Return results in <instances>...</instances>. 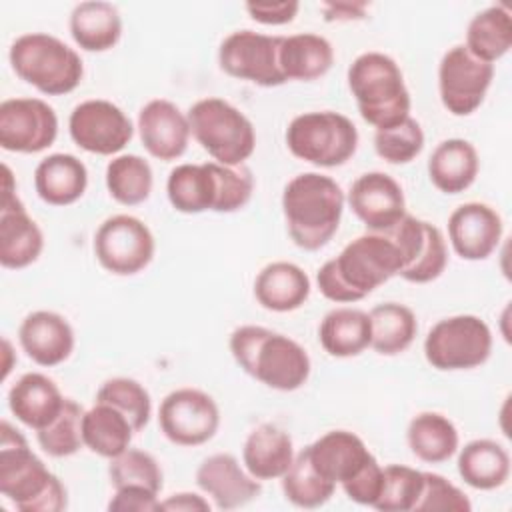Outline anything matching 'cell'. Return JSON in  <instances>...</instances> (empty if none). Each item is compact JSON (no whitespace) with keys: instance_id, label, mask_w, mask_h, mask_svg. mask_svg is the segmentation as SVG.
<instances>
[{"instance_id":"8992f818","label":"cell","mask_w":512,"mask_h":512,"mask_svg":"<svg viewBox=\"0 0 512 512\" xmlns=\"http://www.w3.org/2000/svg\"><path fill=\"white\" fill-rule=\"evenodd\" d=\"M8 60L20 80L46 96L74 92L84 76L80 54L46 32L18 36L8 50Z\"/></svg>"},{"instance_id":"f5cc1de1","label":"cell","mask_w":512,"mask_h":512,"mask_svg":"<svg viewBox=\"0 0 512 512\" xmlns=\"http://www.w3.org/2000/svg\"><path fill=\"white\" fill-rule=\"evenodd\" d=\"M2 352H4L2 380H6V378H8V374H10V370H12V362H10V358H12V344H10V340H8V338H2Z\"/></svg>"},{"instance_id":"ab89813d","label":"cell","mask_w":512,"mask_h":512,"mask_svg":"<svg viewBox=\"0 0 512 512\" xmlns=\"http://www.w3.org/2000/svg\"><path fill=\"white\" fill-rule=\"evenodd\" d=\"M84 412L86 410L76 400L66 398L58 416L48 426L36 432V440L42 452H46L52 458H68V456H74L80 448H84V438H82Z\"/></svg>"},{"instance_id":"f1b7e54d","label":"cell","mask_w":512,"mask_h":512,"mask_svg":"<svg viewBox=\"0 0 512 512\" xmlns=\"http://www.w3.org/2000/svg\"><path fill=\"white\" fill-rule=\"evenodd\" d=\"M166 196L176 212H214L218 202L216 162L178 164L176 168H172L166 180Z\"/></svg>"},{"instance_id":"d590c367","label":"cell","mask_w":512,"mask_h":512,"mask_svg":"<svg viewBox=\"0 0 512 512\" xmlns=\"http://www.w3.org/2000/svg\"><path fill=\"white\" fill-rule=\"evenodd\" d=\"M466 50L482 62L494 64L512 48V16L502 4L478 12L466 28Z\"/></svg>"},{"instance_id":"cb8c5ba5","label":"cell","mask_w":512,"mask_h":512,"mask_svg":"<svg viewBox=\"0 0 512 512\" xmlns=\"http://www.w3.org/2000/svg\"><path fill=\"white\" fill-rule=\"evenodd\" d=\"M58 384L42 372L22 374L8 390V408L18 422L38 432L48 426L64 406Z\"/></svg>"},{"instance_id":"ac0fdd59","label":"cell","mask_w":512,"mask_h":512,"mask_svg":"<svg viewBox=\"0 0 512 512\" xmlns=\"http://www.w3.org/2000/svg\"><path fill=\"white\" fill-rule=\"evenodd\" d=\"M346 202L368 232L384 234L406 216L402 186L380 170L360 174L352 182Z\"/></svg>"},{"instance_id":"ffe728a7","label":"cell","mask_w":512,"mask_h":512,"mask_svg":"<svg viewBox=\"0 0 512 512\" xmlns=\"http://www.w3.org/2000/svg\"><path fill=\"white\" fill-rule=\"evenodd\" d=\"M136 128L144 150L162 162L178 160L192 136L188 116L166 98L146 102L138 112Z\"/></svg>"},{"instance_id":"1f68e13d","label":"cell","mask_w":512,"mask_h":512,"mask_svg":"<svg viewBox=\"0 0 512 512\" xmlns=\"http://www.w3.org/2000/svg\"><path fill=\"white\" fill-rule=\"evenodd\" d=\"M456 468L470 488L496 490L510 478V454L496 440L476 438L458 448Z\"/></svg>"},{"instance_id":"3957f363","label":"cell","mask_w":512,"mask_h":512,"mask_svg":"<svg viewBox=\"0 0 512 512\" xmlns=\"http://www.w3.org/2000/svg\"><path fill=\"white\" fill-rule=\"evenodd\" d=\"M344 204L346 194L334 178L320 172L294 176L282 192L288 236L306 252L324 248L340 228Z\"/></svg>"},{"instance_id":"836d02e7","label":"cell","mask_w":512,"mask_h":512,"mask_svg":"<svg viewBox=\"0 0 512 512\" xmlns=\"http://www.w3.org/2000/svg\"><path fill=\"white\" fill-rule=\"evenodd\" d=\"M410 452L426 464H442L460 448V436L454 422L440 412H418L406 428Z\"/></svg>"},{"instance_id":"603a6c76","label":"cell","mask_w":512,"mask_h":512,"mask_svg":"<svg viewBox=\"0 0 512 512\" xmlns=\"http://www.w3.org/2000/svg\"><path fill=\"white\" fill-rule=\"evenodd\" d=\"M18 342L34 364L52 368L70 358L76 338L70 322L62 314L36 310L20 322Z\"/></svg>"},{"instance_id":"d4e9b609","label":"cell","mask_w":512,"mask_h":512,"mask_svg":"<svg viewBox=\"0 0 512 512\" xmlns=\"http://www.w3.org/2000/svg\"><path fill=\"white\" fill-rule=\"evenodd\" d=\"M294 456L290 434L272 422L250 430L242 446V464L260 482L282 478L292 466Z\"/></svg>"},{"instance_id":"60d3db41","label":"cell","mask_w":512,"mask_h":512,"mask_svg":"<svg viewBox=\"0 0 512 512\" xmlns=\"http://www.w3.org/2000/svg\"><path fill=\"white\" fill-rule=\"evenodd\" d=\"M94 402H104L120 410L136 432L144 430L152 416V398L148 390L138 380L126 376H116L102 382Z\"/></svg>"},{"instance_id":"30bf717a","label":"cell","mask_w":512,"mask_h":512,"mask_svg":"<svg viewBox=\"0 0 512 512\" xmlns=\"http://www.w3.org/2000/svg\"><path fill=\"white\" fill-rule=\"evenodd\" d=\"M94 256L114 276H134L154 258L152 230L132 214H114L94 232Z\"/></svg>"},{"instance_id":"c3c4849f","label":"cell","mask_w":512,"mask_h":512,"mask_svg":"<svg viewBox=\"0 0 512 512\" xmlns=\"http://www.w3.org/2000/svg\"><path fill=\"white\" fill-rule=\"evenodd\" d=\"M108 510L112 512H156L160 510V498L156 492L146 488H118L108 502Z\"/></svg>"},{"instance_id":"83f0119b","label":"cell","mask_w":512,"mask_h":512,"mask_svg":"<svg viewBox=\"0 0 512 512\" xmlns=\"http://www.w3.org/2000/svg\"><path fill=\"white\" fill-rule=\"evenodd\" d=\"M478 170V150L464 138L442 140L428 158V178L442 194H460L468 190L476 182Z\"/></svg>"},{"instance_id":"52a82bcc","label":"cell","mask_w":512,"mask_h":512,"mask_svg":"<svg viewBox=\"0 0 512 512\" xmlns=\"http://www.w3.org/2000/svg\"><path fill=\"white\" fill-rule=\"evenodd\" d=\"M190 134L212 162L242 166L256 150V130L250 118L224 98L208 96L186 112Z\"/></svg>"},{"instance_id":"7a4b0ae2","label":"cell","mask_w":512,"mask_h":512,"mask_svg":"<svg viewBox=\"0 0 512 512\" xmlns=\"http://www.w3.org/2000/svg\"><path fill=\"white\" fill-rule=\"evenodd\" d=\"M228 348L240 370L266 388L294 392L310 378L312 362L306 348L270 328L238 326L230 334Z\"/></svg>"},{"instance_id":"d6a6232c","label":"cell","mask_w":512,"mask_h":512,"mask_svg":"<svg viewBox=\"0 0 512 512\" xmlns=\"http://www.w3.org/2000/svg\"><path fill=\"white\" fill-rule=\"evenodd\" d=\"M318 340L332 358L360 356L372 340L368 312L350 306L330 310L318 326Z\"/></svg>"},{"instance_id":"ee69618b","label":"cell","mask_w":512,"mask_h":512,"mask_svg":"<svg viewBox=\"0 0 512 512\" xmlns=\"http://www.w3.org/2000/svg\"><path fill=\"white\" fill-rule=\"evenodd\" d=\"M424 148V130L412 116L374 132V150L388 164H408Z\"/></svg>"},{"instance_id":"8d00e7d4","label":"cell","mask_w":512,"mask_h":512,"mask_svg":"<svg viewBox=\"0 0 512 512\" xmlns=\"http://www.w3.org/2000/svg\"><path fill=\"white\" fill-rule=\"evenodd\" d=\"M370 348L380 356H398L408 350L418 334V320L412 308L400 302H384L370 312Z\"/></svg>"},{"instance_id":"d6986e66","label":"cell","mask_w":512,"mask_h":512,"mask_svg":"<svg viewBox=\"0 0 512 512\" xmlns=\"http://www.w3.org/2000/svg\"><path fill=\"white\" fill-rule=\"evenodd\" d=\"M502 234V216L490 204L464 202L448 216V240L462 260H486L498 248Z\"/></svg>"},{"instance_id":"9a60e30c","label":"cell","mask_w":512,"mask_h":512,"mask_svg":"<svg viewBox=\"0 0 512 512\" xmlns=\"http://www.w3.org/2000/svg\"><path fill=\"white\" fill-rule=\"evenodd\" d=\"M388 234L400 250V278L412 284H428L442 276L448 264V248L440 228L428 220L406 214Z\"/></svg>"},{"instance_id":"277c9868","label":"cell","mask_w":512,"mask_h":512,"mask_svg":"<svg viewBox=\"0 0 512 512\" xmlns=\"http://www.w3.org/2000/svg\"><path fill=\"white\" fill-rule=\"evenodd\" d=\"M0 492L20 512H62L68 490L30 450L24 434L0 422Z\"/></svg>"},{"instance_id":"681fc988","label":"cell","mask_w":512,"mask_h":512,"mask_svg":"<svg viewBox=\"0 0 512 512\" xmlns=\"http://www.w3.org/2000/svg\"><path fill=\"white\" fill-rule=\"evenodd\" d=\"M246 12L254 22L266 24V26H282L296 18L300 4L296 0H284V2H248Z\"/></svg>"},{"instance_id":"44dd1931","label":"cell","mask_w":512,"mask_h":512,"mask_svg":"<svg viewBox=\"0 0 512 512\" xmlns=\"http://www.w3.org/2000/svg\"><path fill=\"white\" fill-rule=\"evenodd\" d=\"M196 484L218 510L242 508L262 492V482L242 468L238 458L228 452L204 458L196 468Z\"/></svg>"},{"instance_id":"b9f144b4","label":"cell","mask_w":512,"mask_h":512,"mask_svg":"<svg viewBox=\"0 0 512 512\" xmlns=\"http://www.w3.org/2000/svg\"><path fill=\"white\" fill-rule=\"evenodd\" d=\"M108 478L114 490L136 486L160 494L164 486L158 460L150 452L138 448H126L122 454L112 458L108 464Z\"/></svg>"},{"instance_id":"f6af8a7d","label":"cell","mask_w":512,"mask_h":512,"mask_svg":"<svg viewBox=\"0 0 512 512\" xmlns=\"http://www.w3.org/2000/svg\"><path fill=\"white\" fill-rule=\"evenodd\" d=\"M216 176H218V214H232L244 208L254 192V178L250 170L242 166H222L216 162Z\"/></svg>"},{"instance_id":"7bdbcfd3","label":"cell","mask_w":512,"mask_h":512,"mask_svg":"<svg viewBox=\"0 0 512 512\" xmlns=\"http://www.w3.org/2000/svg\"><path fill=\"white\" fill-rule=\"evenodd\" d=\"M424 486V472L404 464H388L382 470V488L374 504L380 512H412Z\"/></svg>"},{"instance_id":"f546056e","label":"cell","mask_w":512,"mask_h":512,"mask_svg":"<svg viewBox=\"0 0 512 512\" xmlns=\"http://www.w3.org/2000/svg\"><path fill=\"white\" fill-rule=\"evenodd\" d=\"M68 30L84 52H108L122 38V16L104 0H86L72 8Z\"/></svg>"},{"instance_id":"e575fe53","label":"cell","mask_w":512,"mask_h":512,"mask_svg":"<svg viewBox=\"0 0 512 512\" xmlns=\"http://www.w3.org/2000/svg\"><path fill=\"white\" fill-rule=\"evenodd\" d=\"M134 428L130 420L110 404L94 402L92 408L84 412L82 418V438L84 448L102 456V458H116L126 448H130Z\"/></svg>"},{"instance_id":"f35d334b","label":"cell","mask_w":512,"mask_h":512,"mask_svg":"<svg viewBox=\"0 0 512 512\" xmlns=\"http://www.w3.org/2000/svg\"><path fill=\"white\" fill-rule=\"evenodd\" d=\"M284 498L298 508H320L324 506L336 492V486L324 480L310 464L306 450L302 448L292 466L280 478Z\"/></svg>"},{"instance_id":"9c48e42d","label":"cell","mask_w":512,"mask_h":512,"mask_svg":"<svg viewBox=\"0 0 512 512\" xmlns=\"http://www.w3.org/2000/svg\"><path fill=\"white\" fill-rule=\"evenodd\" d=\"M492 354V330L474 314L438 320L424 338V358L440 372L472 370Z\"/></svg>"},{"instance_id":"e0dca14e","label":"cell","mask_w":512,"mask_h":512,"mask_svg":"<svg viewBox=\"0 0 512 512\" xmlns=\"http://www.w3.org/2000/svg\"><path fill=\"white\" fill-rule=\"evenodd\" d=\"M58 116L42 98H8L0 104V146L6 152L38 154L54 144Z\"/></svg>"},{"instance_id":"4dcf8cb0","label":"cell","mask_w":512,"mask_h":512,"mask_svg":"<svg viewBox=\"0 0 512 512\" xmlns=\"http://www.w3.org/2000/svg\"><path fill=\"white\" fill-rule=\"evenodd\" d=\"M278 64L286 82H312L332 68L334 48L328 38L314 32L280 36Z\"/></svg>"},{"instance_id":"8fae6325","label":"cell","mask_w":512,"mask_h":512,"mask_svg":"<svg viewBox=\"0 0 512 512\" xmlns=\"http://www.w3.org/2000/svg\"><path fill=\"white\" fill-rule=\"evenodd\" d=\"M280 36L254 30L230 32L218 46V66L224 74L262 88L286 84L278 64Z\"/></svg>"},{"instance_id":"816d5d0a","label":"cell","mask_w":512,"mask_h":512,"mask_svg":"<svg viewBox=\"0 0 512 512\" xmlns=\"http://www.w3.org/2000/svg\"><path fill=\"white\" fill-rule=\"evenodd\" d=\"M210 508V502L196 492H178L160 500V510L172 512H208Z\"/></svg>"},{"instance_id":"4fadbf2b","label":"cell","mask_w":512,"mask_h":512,"mask_svg":"<svg viewBox=\"0 0 512 512\" xmlns=\"http://www.w3.org/2000/svg\"><path fill=\"white\" fill-rule=\"evenodd\" d=\"M158 426L176 446H200L212 440L220 426L216 400L198 388H178L164 396Z\"/></svg>"},{"instance_id":"74e56055","label":"cell","mask_w":512,"mask_h":512,"mask_svg":"<svg viewBox=\"0 0 512 512\" xmlns=\"http://www.w3.org/2000/svg\"><path fill=\"white\" fill-rule=\"evenodd\" d=\"M106 190L122 206H138L150 198L154 174L148 160L138 154H118L106 166Z\"/></svg>"},{"instance_id":"2e32d148","label":"cell","mask_w":512,"mask_h":512,"mask_svg":"<svg viewBox=\"0 0 512 512\" xmlns=\"http://www.w3.org/2000/svg\"><path fill=\"white\" fill-rule=\"evenodd\" d=\"M44 250V234L16 194V182L2 164V202H0V264L20 270L34 264Z\"/></svg>"},{"instance_id":"6da1fadb","label":"cell","mask_w":512,"mask_h":512,"mask_svg":"<svg viewBox=\"0 0 512 512\" xmlns=\"http://www.w3.org/2000/svg\"><path fill=\"white\" fill-rule=\"evenodd\" d=\"M402 270L400 250L388 234L366 232L348 242L316 272L320 294L338 304L364 300Z\"/></svg>"},{"instance_id":"7dc6e473","label":"cell","mask_w":512,"mask_h":512,"mask_svg":"<svg viewBox=\"0 0 512 512\" xmlns=\"http://www.w3.org/2000/svg\"><path fill=\"white\" fill-rule=\"evenodd\" d=\"M382 470L384 466L376 458H372L352 480L342 484L344 494L360 506L374 508L382 488Z\"/></svg>"},{"instance_id":"7402d4cb","label":"cell","mask_w":512,"mask_h":512,"mask_svg":"<svg viewBox=\"0 0 512 512\" xmlns=\"http://www.w3.org/2000/svg\"><path fill=\"white\" fill-rule=\"evenodd\" d=\"M304 450L312 468L334 486L352 480L374 458L364 440L350 430H330Z\"/></svg>"},{"instance_id":"bcb514c9","label":"cell","mask_w":512,"mask_h":512,"mask_svg":"<svg viewBox=\"0 0 512 512\" xmlns=\"http://www.w3.org/2000/svg\"><path fill=\"white\" fill-rule=\"evenodd\" d=\"M472 508L468 496L452 484L448 478L436 472H424V486L420 498L414 506V512L422 510H450V512H468Z\"/></svg>"},{"instance_id":"4316f807","label":"cell","mask_w":512,"mask_h":512,"mask_svg":"<svg viewBox=\"0 0 512 512\" xmlns=\"http://www.w3.org/2000/svg\"><path fill=\"white\" fill-rule=\"evenodd\" d=\"M310 278L294 262L276 260L266 264L254 280L256 302L270 312L298 310L310 296Z\"/></svg>"},{"instance_id":"7c38bea8","label":"cell","mask_w":512,"mask_h":512,"mask_svg":"<svg viewBox=\"0 0 512 512\" xmlns=\"http://www.w3.org/2000/svg\"><path fill=\"white\" fill-rule=\"evenodd\" d=\"M494 80V64L472 56L464 44L444 52L438 64V94L442 106L452 116L474 114Z\"/></svg>"},{"instance_id":"ba28073f","label":"cell","mask_w":512,"mask_h":512,"mask_svg":"<svg viewBox=\"0 0 512 512\" xmlns=\"http://www.w3.org/2000/svg\"><path fill=\"white\" fill-rule=\"evenodd\" d=\"M284 138L294 158L318 168L342 166L358 148L354 122L334 110H314L294 116Z\"/></svg>"},{"instance_id":"5b68a950","label":"cell","mask_w":512,"mask_h":512,"mask_svg":"<svg viewBox=\"0 0 512 512\" xmlns=\"http://www.w3.org/2000/svg\"><path fill=\"white\" fill-rule=\"evenodd\" d=\"M348 88L364 122L388 128L410 116L412 100L404 74L394 58L382 52H364L348 66Z\"/></svg>"},{"instance_id":"484cf974","label":"cell","mask_w":512,"mask_h":512,"mask_svg":"<svg viewBox=\"0 0 512 512\" xmlns=\"http://www.w3.org/2000/svg\"><path fill=\"white\" fill-rule=\"evenodd\" d=\"M88 186L86 164L68 152L42 158L34 170V190L50 206H70L78 202Z\"/></svg>"},{"instance_id":"5bb4252c","label":"cell","mask_w":512,"mask_h":512,"mask_svg":"<svg viewBox=\"0 0 512 512\" xmlns=\"http://www.w3.org/2000/svg\"><path fill=\"white\" fill-rule=\"evenodd\" d=\"M68 134L88 154L114 156L132 140L134 126L120 106L104 98H92L72 108Z\"/></svg>"},{"instance_id":"f907efd6","label":"cell","mask_w":512,"mask_h":512,"mask_svg":"<svg viewBox=\"0 0 512 512\" xmlns=\"http://www.w3.org/2000/svg\"><path fill=\"white\" fill-rule=\"evenodd\" d=\"M326 22H352L366 18V2H324L320 4Z\"/></svg>"}]
</instances>
